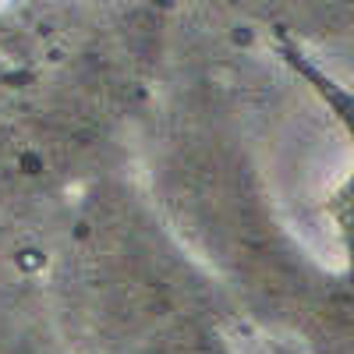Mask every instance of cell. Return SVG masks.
Listing matches in <instances>:
<instances>
[{
    "instance_id": "cell-1",
    "label": "cell",
    "mask_w": 354,
    "mask_h": 354,
    "mask_svg": "<svg viewBox=\"0 0 354 354\" xmlns=\"http://www.w3.org/2000/svg\"><path fill=\"white\" fill-rule=\"evenodd\" d=\"M43 305L68 354H135L220 326L223 294L160 205L103 170L50 234Z\"/></svg>"
},
{
    "instance_id": "cell-2",
    "label": "cell",
    "mask_w": 354,
    "mask_h": 354,
    "mask_svg": "<svg viewBox=\"0 0 354 354\" xmlns=\"http://www.w3.org/2000/svg\"><path fill=\"white\" fill-rule=\"evenodd\" d=\"M135 354H234V347L223 340L220 326H213V330H198V333H188V337L163 340L156 347H145V351H135Z\"/></svg>"
}]
</instances>
